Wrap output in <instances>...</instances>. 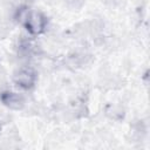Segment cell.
<instances>
[{
	"label": "cell",
	"mask_w": 150,
	"mask_h": 150,
	"mask_svg": "<svg viewBox=\"0 0 150 150\" xmlns=\"http://www.w3.org/2000/svg\"><path fill=\"white\" fill-rule=\"evenodd\" d=\"M14 19L33 36L43 34L48 26V18L42 12L33 11L28 6H20L16 8Z\"/></svg>",
	"instance_id": "cell-1"
},
{
	"label": "cell",
	"mask_w": 150,
	"mask_h": 150,
	"mask_svg": "<svg viewBox=\"0 0 150 150\" xmlns=\"http://www.w3.org/2000/svg\"><path fill=\"white\" fill-rule=\"evenodd\" d=\"M13 81L19 88H21L23 90H29V89L34 88L36 84L38 73L32 67H22V68H19L14 73Z\"/></svg>",
	"instance_id": "cell-2"
},
{
	"label": "cell",
	"mask_w": 150,
	"mask_h": 150,
	"mask_svg": "<svg viewBox=\"0 0 150 150\" xmlns=\"http://www.w3.org/2000/svg\"><path fill=\"white\" fill-rule=\"evenodd\" d=\"M0 102L12 110H21L25 107L23 96L11 90H4L0 93Z\"/></svg>",
	"instance_id": "cell-3"
},
{
	"label": "cell",
	"mask_w": 150,
	"mask_h": 150,
	"mask_svg": "<svg viewBox=\"0 0 150 150\" xmlns=\"http://www.w3.org/2000/svg\"><path fill=\"white\" fill-rule=\"evenodd\" d=\"M39 46L28 38L22 36L18 42V54L21 55V57H29L38 53Z\"/></svg>",
	"instance_id": "cell-4"
},
{
	"label": "cell",
	"mask_w": 150,
	"mask_h": 150,
	"mask_svg": "<svg viewBox=\"0 0 150 150\" xmlns=\"http://www.w3.org/2000/svg\"><path fill=\"white\" fill-rule=\"evenodd\" d=\"M0 129H1V127H0Z\"/></svg>",
	"instance_id": "cell-5"
}]
</instances>
